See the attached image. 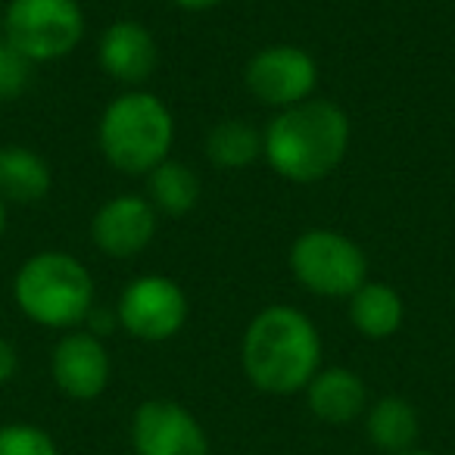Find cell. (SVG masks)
<instances>
[{
  "label": "cell",
  "mask_w": 455,
  "mask_h": 455,
  "mask_svg": "<svg viewBox=\"0 0 455 455\" xmlns=\"http://www.w3.org/2000/svg\"><path fill=\"white\" fill-rule=\"evenodd\" d=\"M353 144V122L340 103L309 97L278 109L262 128V159L291 184H318L343 165Z\"/></svg>",
  "instance_id": "6da1fadb"
},
{
  "label": "cell",
  "mask_w": 455,
  "mask_h": 455,
  "mask_svg": "<svg viewBox=\"0 0 455 455\" xmlns=\"http://www.w3.org/2000/svg\"><path fill=\"white\" fill-rule=\"evenodd\" d=\"M241 365L256 390L293 396L306 390L322 368V334L297 306H266L243 331Z\"/></svg>",
  "instance_id": "7a4b0ae2"
},
{
  "label": "cell",
  "mask_w": 455,
  "mask_h": 455,
  "mask_svg": "<svg viewBox=\"0 0 455 455\" xmlns=\"http://www.w3.org/2000/svg\"><path fill=\"white\" fill-rule=\"evenodd\" d=\"M175 147V116L147 88L122 91L97 119V150L119 175L147 178Z\"/></svg>",
  "instance_id": "3957f363"
},
{
  "label": "cell",
  "mask_w": 455,
  "mask_h": 455,
  "mask_svg": "<svg viewBox=\"0 0 455 455\" xmlns=\"http://www.w3.org/2000/svg\"><path fill=\"white\" fill-rule=\"evenodd\" d=\"M13 303L38 328H84L94 309V278L78 256L63 250H41L16 268Z\"/></svg>",
  "instance_id": "277c9868"
},
{
  "label": "cell",
  "mask_w": 455,
  "mask_h": 455,
  "mask_svg": "<svg viewBox=\"0 0 455 455\" xmlns=\"http://www.w3.org/2000/svg\"><path fill=\"white\" fill-rule=\"evenodd\" d=\"M88 32V16L78 0H7L4 41L35 66L57 63L78 51Z\"/></svg>",
  "instance_id": "5b68a950"
},
{
  "label": "cell",
  "mask_w": 455,
  "mask_h": 455,
  "mask_svg": "<svg viewBox=\"0 0 455 455\" xmlns=\"http://www.w3.org/2000/svg\"><path fill=\"white\" fill-rule=\"evenodd\" d=\"M287 268L312 297L349 299L368 281V256L349 235L309 228L291 243Z\"/></svg>",
  "instance_id": "8992f818"
},
{
  "label": "cell",
  "mask_w": 455,
  "mask_h": 455,
  "mask_svg": "<svg viewBox=\"0 0 455 455\" xmlns=\"http://www.w3.org/2000/svg\"><path fill=\"white\" fill-rule=\"evenodd\" d=\"M116 318L134 340L165 343L188 322V293L169 275H140L122 287Z\"/></svg>",
  "instance_id": "52a82bcc"
},
{
  "label": "cell",
  "mask_w": 455,
  "mask_h": 455,
  "mask_svg": "<svg viewBox=\"0 0 455 455\" xmlns=\"http://www.w3.org/2000/svg\"><path fill=\"white\" fill-rule=\"evenodd\" d=\"M243 88L268 109H291L315 97L318 63L299 44H266L243 66Z\"/></svg>",
  "instance_id": "ba28073f"
},
{
  "label": "cell",
  "mask_w": 455,
  "mask_h": 455,
  "mask_svg": "<svg viewBox=\"0 0 455 455\" xmlns=\"http://www.w3.org/2000/svg\"><path fill=\"white\" fill-rule=\"evenodd\" d=\"M159 212L144 194H116L91 215V243L109 259H134L153 243Z\"/></svg>",
  "instance_id": "9c48e42d"
},
{
  "label": "cell",
  "mask_w": 455,
  "mask_h": 455,
  "mask_svg": "<svg viewBox=\"0 0 455 455\" xmlns=\"http://www.w3.org/2000/svg\"><path fill=\"white\" fill-rule=\"evenodd\" d=\"M138 455H209L200 421L172 399H147L132 421Z\"/></svg>",
  "instance_id": "30bf717a"
},
{
  "label": "cell",
  "mask_w": 455,
  "mask_h": 455,
  "mask_svg": "<svg viewBox=\"0 0 455 455\" xmlns=\"http://www.w3.org/2000/svg\"><path fill=\"white\" fill-rule=\"evenodd\" d=\"M97 66L125 91L144 88L159 66L156 35L138 20H113L97 38Z\"/></svg>",
  "instance_id": "8fae6325"
},
{
  "label": "cell",
  "mask_w": 455,
  "mask_h": 455,
  "mask_svg": "<svg viewBox=\"0 0 455 455\" xmlns=\"http://www.w3.org/2000/svg\"><path fill=\"white\" fill-rule=\"evenodd\" d=\"M109 371H113V365H109L107 347H103L100 337H94L91 331H84V328L66 331L57 347H53V355H51L53 384L69 399H78V403L97 399L107 390Z\"/></svg>",
  "instance_id": "7c38bea8"
},
{
  "label": "cell",
  "mask_w": 455,
  "mask_h": 455,
  "mask_svg": "<svg viewBox=\"0 0 455 455\" xmlns=\"http://www.w3.org/2000/svg\"><path fill=\"white\" fill-rule=\"evenodd\" d=\"M306 399L318 421L324 424H349L359 418L368 405V390L362 378L349 368L331 365L318 368V374L306 387Z\"/></svg>",
  "instance_id": "4fadbf2b"
},
{
  "label": "cell",
  "mask_w": 455,
  "mask_h": 455,
  "mask_svg": "<svg viewBox=\"0 0 455 455\" xmlns=\"http://www.w3.org/2000/svg\"><path fill=\"white\" fill-rule=\"evenodd\" d=\"M53 188L51 163L26 144L0 147V196L16 206H35Z\"/></svg>",
  "instance_id": "5bb4252c"
},
{
  "label": "cell",
  "mask_w": 455,
  "mask_h": 455,
  "mask_svg": "<svg viewBox=\"0 0 455 455\" xmlns=\"http://www.w3.org/2000/svg\"><path fill=\"white\" fill-rule=\"evenodd\" d=\"M405 322V303L387 281H365L349 297V324L368 340H390Z\"/></svg>",
  "instance_id": "9a60e30c"
},
{
  "label": "cell",
  "mask_w": 455,
  "mask_h": 455,
  "mask_svg": "<svg viewBox=\"0 0 455 455\" xmlns=\"http://www.w3.org/2000/svg\"><path fill=\"white\" fill-rule=\"evenodd\" d=\"M147 190L144 196L153 203L159 215H169V219H181V215L194 212L196 203H200V175L190 163L184 159H165L159 163L150 175L144 178Z\"/></svg>",
  "instance_id": "2e32d148"
},
{
  "label": "cell",
  "mask_w": 455,
  "mask_h": 455,
  "mask_svg": "<svg viewBox=\"0 0 455 455\" xmlns=\"http://www.w3.org/2000/svg\"><path fill=\"white\" fill-rule=\"evenodd\" d=\"M206 159L221 172H243L262 159V132L253 122L231 116V119H219L206 134Z\"/></svg>",
  "instance_id": "e0dca14e"
},
{
  "label": "cell",
  "mask_w": 455,
  "mask_h": 455,
  "mask_svg": "<svg viewBox=\"0 0 455 455\" xmlns=\"http://www.w3.org/2000/svg\"><path fill=\"white\" fill-rule=\"evenodd\" d=\"M418 411L409 399L384 396L368 409V440L384 452H409L411 443L418 440Z\"/></svg>",
  "instance_id": "ac0fdd59"
},
{
  "label": "cell",
  "mask_w": 455,
  "mask_h": 455,
  "mask_svg": "<svg viewBox=\"0 0 455 455\" xmlns=\"http://www.w3.org/2000/svg\"><path fill=\"white\" fill-rule=\"evenodd\" d=\"M35 82V63L22 57L16 47L0 41V103H13L32 88Z\"/></svg>",
  "instance_id": "d6986e66"
},
{
  "label": "cell",
  "mask_w": 455,
  "mask_h": 455,
  "mask_svg": "<svg viewBox=\"0 0 455 455\" xmlns=\"http://www.w3.org/2000/svg\"><path fill=\"white\" fill-rule=\"evenodd\" d=\"M0 455H60L47 430L35 424H4L0 427Z\"/></svg>",
  "instance_id": "ffe728a7"
},
{
  "label": "cell",
  "mask_w": 455,
  "mask_h": 455,
  "mask_svg": "<svg viewBox=\"0 0 455 455\" xmlns=\"http://www.w3.org/2000/svg\"><path fill=\"white\" fill-rule=\"evenodd\" d=\"M119 328V318H116V309H91V315H88V322H84V331H91L94 337H107V334H113V331Z\"/></svg>",
  "instance_id": "44dd1931"
},
{
  "label": "cell",
  "mask_w": 455,
  "mask_h": 455,
  "mask_svg": "<svg viewBox=\"0 0 455 455\" xmlns=\"http://www.w3.org/2000/svg\"><path fill=\"white\" fill-rule=\"evenodd\" d=\"M16 371H20V353L7 337H0V384H10Z\"/></svg>",
  "instance_id": "7402d4cb"
},
{
  "label": "cell",
  "mask_w": 455,
  "mask_h": 455,
  "mask_svg": "<svg viewBox=\"0 0 455 455\" xmlns=\"http://www.w3.org/2000/svg\"><path fill=\"white\" fill-rule=\"evenodd\" d=\"M169 4L184 10V13H206V10H215L219 4H225V0H169Z\"/></svg>",
  "instance_id": "603a6c76"
},
{
  "label": "cell",
  "mask_w": 455,
  "mask_h": 455,
  "mask_svg": "<svg viewBox=\"0 0 455 455\" xmlns=\"http://www.w3.org/2000/svg\"><path fill=\"white\" fill-rule=\"evenodd\" d=\"M4 235H7V203L0 196V241H4Z\"/></svg>",
  "instance_id": "cb8c5ba5"
},
{
  "label": "cell",
  "mask_w": 455,
  "mask_h": 455,
  "mask_svg": "<svg viewBox=\"0 0 455 455\" xmlns=\"http://www.w3.org/2000/svg\"><path fill=\"white\" fill-rule=\"evenodd\" d=\"M399 455H436V452H424V449H409V452H399Z\"/></svg>",
  "instance_id": "d4e9b609"
},
{
  "label": "cell",
  "mask_w": 455,
  "mask_h": 455,
  "mask_svg": "<svg viewBox=\"0 0 455 455\" xmlns=\"http://www.w3.org/2000/svg\"><path fill=\"white\" fill-rule=\"evenodd\" d=\"M0 41H4V4H0Z\"/></svg>",
  "instance_id": "484cf974"
}]
</instances>
